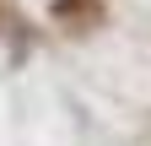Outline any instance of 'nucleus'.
Masks as SVG:
<instances>
[{"instance_id":"f257e3e1","label":"nucleus","mask_w":151,"mask_h":146,"mask_svg":"<svg viewBox=\"0 0 151 146\" xmlns=\"http://www.w3.org/2000/svg\"><path fill=\"white\" fill-rule=\"evenodd\" d=\"M54 16L70 22V27H97L103 6H97V0H54Z\"/></svg>"}]
</instances>
